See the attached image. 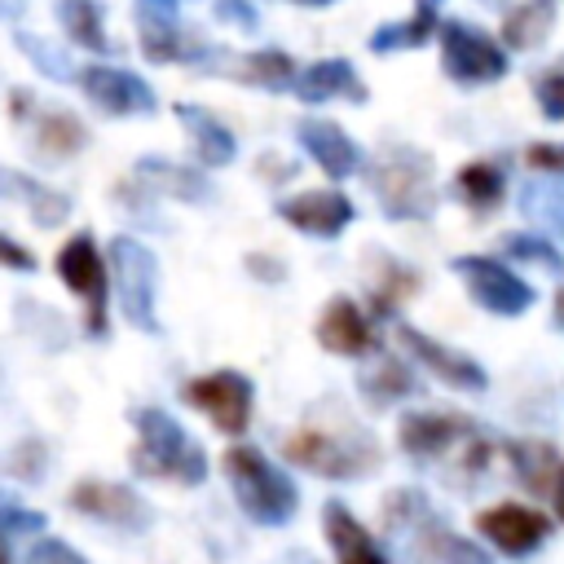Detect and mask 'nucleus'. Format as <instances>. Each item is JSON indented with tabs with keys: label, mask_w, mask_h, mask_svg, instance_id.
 Wrapping results in <instances>:
<instances>
[{
	"label": "nucleus",
	"mask_w": 564,
	"mask_h": 564,
	"mask_svg": "<svg viewBox=\"0 0 564 564\" xmlns=\"http://www.w3.org/2000/svg\"><path fill=\"white\" fill-rule=\"evenodd\" d=\"M137 449H132V467L141 476L154 480H181V485H198L207 476V458L203 449L189 441V432L163 414V410H137Z\"/></svg>",
	"instance_id": "f257e3e1"
},
{
	"label": "nucleus",
	"mask_w": 564,
	"mask_h": 564,
	"mask_svg": "<svg viewBox=\"0 0 564 564\" xmlns=\"http://www.w3.org/2000/svg\"><path fill=\"white\" fill-rule=\"evenodd\" d=\"M225 476L238 494V507L256 524H286L300 507L295 485L256 449V445H229L225 449Z\"/></svg>",
	"instance_id": "f03ea898"
},
{
	"label": "nucleus",
	"mask_w": 564,
	"mask_h": 564,
	"mask_svg": "<svg viewBox=\"0 0 564 564\" xmlns=\"http://www.w3.org/2000/svg\"><path fill=\"white\" fill-rule=\"evenodd\" d=\"M375 181V194H379V207L397 220H419L432 212V163L427 154H410V150H397V154H383L379 167L370 172Z\"/></svg>",
	"instance_id": "7ed1b4c3"
},
{
	"label": "nucleus",
	"mask_w": 564,
	"mask_h": 564,
	"mask_svg": "<svg viewBox=\"0 0 564 564\" xmlns=\"http://www.w3.org/2000/svg\"><path fill=\"white\" fill-rule=\"evenodd\" d=\"M282 454L317 476H330V480H352L361 471L375 467V449L370 445H348V441H335L330 432H317V427H295L286 441H282Z\"/></svg>",
	"instance_id": "20e7f679"
},
{
	"label": "nucleus",
	"mask_w": 564,
	"mask_h": 564,
	"mask_svg": "<svg viewBox=\"0 0 564 564\" xmlns=\"http://www.w3.org/2000/svg\"><path fill=\"white\" fill-rule=\"evenodd\" d=\"M441 66L458 84H494L507 75V53L485 31L445 22L441 26Z\"/></svg>",
	"instance_id": "39448f33"
},
{
	"label": "nucleus",
	"mask_w": 564,
	"mask_h": 564,
	"mask_svg": "<svg viewBox=\"0 0 564 564\" xmlns=\"http://www.w3.org/2000/svg\"><path fill=\"white\" fill-rule=\"evenodd\" d=\"M110 269H115L123 317L141 330H154V278H159L154 256L137 238H115L110 242Z\"/></svg>",
	"instance_id": "423d86ee"
},
{
	"label": "nucleus",
	"mask_w": 564,
	"mask_h": 564,
	"mask_svg": "<svg viewBox=\"0 0 564 564\" xmlns=\"http://www.w3.org/2000/svg\"><path fill=\"white\" fill-rule=\"evenodd\" d=\"M57 278L84 300L88 330L101 335L106 330V260H101V251H97V242L88 234H75V238L62 242V251H57Z\"/></svg>",
	"instance_id": "0eeeda50"
},
{
	"label": "nucleus",
	"mask_w": 564,
	"mask_h": 564,
	"mask_svg": "<svg viewBox=\"0 0 564 564\" xmlns=\"http://www.w3.org/2000/svg\"><path fill=\"white\" fill-rule=\"evenodd\" d=\"M185 401L203 410L225 436H242L251 423V383L238 370H212L185 383Z\"/></svg>",
	"instance_id": "6e6552de"
},
{
	"label": "nucleus",
	"mask_w": 564,
	"mask_h": 564,
	"mask_svg": "<svg viewBox=\"0 0 564 564\" xmlns=\"http://www.w3.org/2000/svg\"><path fill=\"white\" fill-rule=\"evenodd\" d=\"M454 273L467 282V295L489 313L516 317L533 304V286L524 278H516L507 264L489 260V256H463V260H454Z\"/></svg>",
	"instance_id": "1a4fd4ad"
},
{
	"label": "nucleus",
	"mask_w": 564,
	"mask_h": 564,
	"mask_svg": "<svg viewBox=\"0 0 564 564\" xmlns=\"http://www.w3.org/2000/svg\"><path fill=\"white\" fill-rule=\"evenodd\" d=\"M476 533L485 542H494L502 555H529L546 542L551 520L524 502H494V507L476 511Z\"/></svg>",
	"instance_id": "9d476101"
},
{
	"label": "nucleus",
	"mask_w": 564,
	"mask_h": 564,
	"mask_svg": "<svg viewBox=\"0 0 564 564\" xmlns=\"http://www.w3.org/2000/svg\"><path fill=\"white\" fill-rule=\"evenodd\" d=\"M84 93L106 110V115H150L154 110V93L141 75L119 70V66H84L79 70Z\"/></svg>",
	"instance_id": "9b49d317"
},
{
	"label": "nucleus",
	"mask_w": 564,
	"mask_h": 564,
	"mask_svg": "<svg viewBox=\"0 0 564 564\" xmlns=\"http://www.w3.org/2000/svg\"><path fill=\"white\" fill-rule=\"evenodd\" d=\"M70 507L93 516V520L119 524V529H145L150 524V507L128 485H115V480H79L70 489Z\"/></svg>",
	"instance_id": "f8f14e48"
},
{
	"label": "nucleus",
	"mask_w": 564,
	"mask_h": 564,
	"mask_svg": "<svg viewBox=\"0 0 564 564\" xmlns=\"http://www.w3.org/2000/svg\"><path fill=\"white\" fill-rule=\"evenodd\" d=\"M397 335H401V344L423 361V370H432L436 379H445V383H454V388H463V392H480V388L489 383L485 370H480V361H471L467 352L445 348V344H436L432 335H419L414 326H397Z\"/></svg>",
	"instance_id": "ddd939ff"
},
{
	"label": "nucleus",
	"mask_w": 564,
	"mask_h": 564,
	"mask_svg": "<svg viewBox=\"0 0 564 564\" xmlns=\"http://www.w3.org/2000/svg\"><path fill=\"white\" fill-rule=\"evenodd\" d=\"M278 216L291 220L300 234H317V238H335L348 220H352V203L339 189H304L286 203H278Z\"/></svg>",
	"instance_id": "4468645a"
},
{
	"label": "nucleus",
	"mask_w": 564,
	"mask_h": 564,
	"mask_svg": "<svg viewBox=\"0 0 564 564\" xmlns=\"http://www.w3.org/2000/svg\"><path fill=\"white\" fill-rule=\"evenodd\" d=\"M317 344H322L326 352H335V357H366V352L375 348V330H370L366 313H361L352 300L335 295V300L326 304L322 322H317Z\"/></svg>",
	"instance_id": "2eb2a0df"
},
{
	"label": "nucleus",
	"mask_w": 564,
	"mask_h": 564,
	"mask_svg": "<svg viewBox=\"0 0 564 564\" xmlns=\"http://www.w3.org/2000/svg\"><path fill=\"white\" fill-rule=\"evenodd\" d=\"M463 432H467V419H458V414L414 410V414L401 419L397 441H401V449L414 454V458H436V454H445Z\"/></svg>",
	"instance_id": "dca6fc26"
},
{
	"label": "nucleus",
	"mask_w": 564,
	"mask_h": 564,
	"mask_svg": "<svg viewBox=\"0 0 564 564\" xmlns=\"http://www.w3.org/2000/svg\"><path fill=\"white\" fill-rule=\"evenodd\" d=\"M300 145L317 159V167L326 172V176H348L357 163H361V150H357V141H348V132L339 128V123H317V119H308V123H300Z\"/></svg>",
	"instance_id": "f3484780"
},
{
	"label": "nucleus",
	"mask_w": 564,
	"mask_h": 564,
	"mask_svg": "<svg viewBox=\"0 0 564 564\" xmlns=\"http://www.w3.org/2000/svg\"><path fill=\"white\" fill-rule=\"evenodd\" d=\"M326 538H330L339 564H383V551L375 546L370 529L339 502L326 507Z\"/></svg>",
	"instance_id": "a211bd4d"
},
{
	"label": "nucleus",
	"mask_w": 564,
	"mask_h": 564,
	"mask_svg": "<svg viewBox=\"0 0 564 564\" xmlns=\"http://www.w3.org/2000/svg\"><path fill=\"white\" fill-rule=\"evenodd\" d=\"M137 26L150 62H172L181 57V31H176V4L172 0H141L137 4Z\"/></svg>",
	"instance_id": "6ab92c4d"
},
{
	"label": "nucleus",
	"mask_w": 564,
	"mask_h": 564,
	"mask_svg": "<svg viewBox=\"0 0 564 564\" xmlns=\"http://www.w3.org/2000/svg\"><path fill=\"white\" fill-rule=\"evenodd\" d=\"M295 93L304 101H326V97H348V101H366V88H361V75L339 62V57H326L317 66H308L295 84Z\"/></svg>",
	"instance_id": "aec40b11"
},
{
	"label": "nucleus",
	"mask_w": 564,
	"mask_h": 564,
	"mask_svg": "<svg viewBox=\"0 0 564 564\" xmlns=\"http://www.w3.org/2000/svg\"><path fill=\"white\" fill-rule=\"evenodd\" d=\"M555 26V0H520L502 18V44L507 48H538Z\"/></svg>",
	"instance_id": "412c9836"
},
{
	"label": "nucleus",
	"mask_w": 564,
	"mask_h": 564,
	"mask_svg": "<svg viewBox=\"0 0 564 564\" xmlns=\"http://www.w3.org/2000/svg\"><path fill=\"white\" fill-rule=\"evenodd\" d=\"M507 458L516 467V476L533 489V494H546L555 471H560V454L546 445V441H511L507 445Z\"/></svg>",
	"instance_id": "4be33fe9"
},
{
	"label": "nucleus",
	"mask_w": 564,
	"mask_h": 564,
	"mask_svg": "<svg viewBox=\"0 0 564 564\" xmlns=\"http://www.w3.org/2000/svg\"><path fill=\"white\" fill-rule=\"evenodd\" d=\"M84 141H88V132L70 110H48L35 128V150L48 159H70L84 150Z\"/></svg>",
	"instance_id": "5701e85b"
},
{
	"label": "nucleus",
	"mask_w": 564,
	"mask_h": 564,
	"mask_svg": "<svg viewBox=\"0 0 564 564\" xmlns=\"http://www.w3.org/2000/svg\"><path fill=\"white\" fill-rule=\"evenodd\" d=\"M57 18L66 35L88 53H110V40L101 31V4L97 0H57Z\"/></svg>",
	"instance_id": "b1692460"
},
{
	"label": "nucleus",
	"mask_w": 564,
	"mask_h": 564,
	"mask_svg": "<svg viewBox=\"0 0 564 564\" xmlns=\"http://www.w3.org/2000/svg\"><path fill=\"white\" fill-rule=\"evenodd\" d=\"M454 185H458L463 203H467V207H476V212H485V207H498V203H502V172H498L494 163H485V159L467 163V167L454 176Z\"/></svg>",
	"instance_id": "393cba45"
},
{
	"label": "nucleus",
	"mask_w": 564,
	"mask_h": 564,
	"mask_svg": "<svg viewBox=\"0 0 564 564\" xmlns=\"http://www.w3.org/2000/svg\"><path fill=\"white\" fill-rule=\"evenodd\" d=\"M0 181L22 194V203L31 207L35 225H62L66 220V212H70V198L66 194H57V189H48V185H40L31 176H0Z\"/></svg>",
	"instance_id": "a878e982"
},
{
	"label": "nucleus",
	"mask_w": 564,
	"mask_h": 564,
	"mask_svg": "<svg viewBox=\"0 0 564 564\" xmlns=\"http://www.w3.org/2000/svg\"><path fill=\"white\" fill-rule=\"evenodd\" d=\"M181 115L189 119V132H194V145H198V159L203 163H229L234 159V137L212 115L189 110V106H181Z\"/></svg>",
	"instance_id": "bb28decb"
},
{
	"label": "nucleus",
	"mask_w": 564,
	"mask_h": 564,
	"mask_svg": "<svg viewBox=\"0 0 564 564\" xmlns=\"http://www.w3.org/2000/svg\"><path fill=\"white\" fill-rule=\"evenodd\" d=\"M234 75L247 84H260V88H282L295 75V62L278 48H260V53H247V62L234 66Z\"/></svg>",
	"instance_id": "cd10ccee"
},
{
	"label": "nucleus",
	"mask_w": 564,
	"mask_h": 564,
	"mask_svg": "<svg viewBox=\"0 0 564 564\" xmlns=\"http://www.w3.org/2000/svg\"><path fill=\"white\" fill-rule=\"evenodd\" d=\"M432 31H436V13H432V4H427V0H419V9H414V18H410V22L375 31V40H370V44H375V48H414V44H423Z\"/></svg>",
	"instance_id": "c85d7f7f"
},
{
	"label": "nucleus",
	"mask_w": 564,
	"mask_h": 564,
	"mask_svg": "<svg viewBox=\"0 0 564 564\" xmlns=\"http://www.w3.org/2000/svg\"><path fill=\"white\" fill-rule=\"evenodd\" d=\"M13 40H18V48H22V53H26V57H31V62L44 70V75H53V79H66V75H70V62H66L57 48H48L40 35H31V31H18Z\"/></svg>",
	"instance_id": "c756f323"
},
{
	"label": "nucleus",
	"mask_w": 564,
	"mask_h": 564,
	"mask_svg": "<svg viewBox=\"0 0 564 564\" xmlns=\"http://www.w3.org/2000/svg\"><path fill=\"white\" fill-rule=\"evenodd\" d=\"M533 97H538V106H542L551 119H564V66H560V70H546V75L533 84Z\"/></svg>",
	"instance_id": "7c9ffc66"
},
{
	"label": "nucleus",
	"mask_w": 564,
	"mask_h": 564,
	"mask_svg": "<svg viewBox=\"0 0 564 564\" xmlns=\"http://www.w3.org/2000/svg\"><path fill=\"white\" fill-rule=\"evenodd\" d=\"M432 551L445 560V564H489L471 542H463V538H454V533H432Z\"/></svg>",
	"instance_id": "2f4dec72"
},
{
	"label": "nucleus",
	"mask_w": 564,
	"mask_h": 564,
	"mask_svg": "<svg viewBox=\"0 0 564 564\" xmlns=\"http://www.w3.org/2000/svg\"><path fill=\"white\" fill-rule=\"evenodd\" d=\"M44 520L35 516V511H26V507H18L4 489H0V533H35Z\"/></svg>",
	"instance_id": "473e14b6"
},
{
	"label": "nucleus",
	"mask_w": 564,
	"mask_h": 564,
	"mask_svg": "<svg viewBox=\"0 0 564 564\" xmlns=\"http://www.w3.org/2000/svg\"><path fill=\"white\" fill-rule=\"evenodd\" d=\"M26 564H88V560H84L75 546H66L62 538H44V542L31 546Z\"/></svg>",
	"instance_id": "72a5a7b5"
},
{
	"label": "nucleus",
	"mask_w": 564,
	"mask_h": 564,
	"mask_svg": "<svg viewBox=\"0 0 564 564\" xmlns=\"http://www.w3.org/2000/svg\"><path fill=\"white\" fill-rule=\"evenodd\" d=\"M366 388H370L375 397H401V392L410 388V375H405L397 361H383V366H379V370L366 379Z\"/></svg>",
	"instance_id": "f704fd0d"
},
{
	"label": "nucleus",
	"mask_w": 564,
	"mask_h": 564,
	"mask_svg": "<svg viewBox=\"0 0 564 564\" xmlns=\"http://www.w3.org/2000/svg\"><path fill=\"white\" fill-rule=\"evenodd\" d=\"M410 291H414V273H405L401 264H392V260H388V273H383V282H379V291H375V295H379V304H397V300H401V295H410Z\"/></svg>",
	"instance_id": "c9c22d12"
},
{
	"label": "nucleus",
	"mask_w": 564,
	"mask_h": 564,
	"mask_svg": "<svg viewBox=\"0 0 564 564\" xmlns=\"http://www.w3.org/2000/svg\"><path fill=\"white\" fill-rule=\"evenodd\" d=\"M524 163L538 167V172H564V145H555V141H533V145L524 150Z\"/></svg>",
	"instance_id": "e433bc0d"
},
{
	"label": "nucleus",
	"mask_w": 564,
	"mask_h": 564,
	"mask_svg": "<svg viewBox=\"0 0 564 564\" xmlns=\"http://www.w3.org/2000/svg\"><path fill=\"white\" fill-rule=\"evenodd\" d=\"M40 463H44V445L40 441H22L18 454H13V471L22 480H40Z\"/></svg>",
	"instance_id": "4c0bfd02"
},
{
	"label": "nucleus",
	"mask_w": 564,
	"mask_h": 564,
	"mask_svg": "<svg viewBox=\"0 0 564 564\" xmlns=\"http://www.w3.org/2000/svg\"><path fill=\"white\" fill-rule=\"evenodd\" d=\"M0 269H35V256L22 242H13L4 229H0Z\"/></svg>",
	"instance_id": "58836bf2"
},
{
	"label": "nucleus",
	"mask_w": 564,
	"mask_h": 564,
	"mask_svg": "<svg viewBox=\"0 0 564 564\" xmlns=\"http://www.w3.org/2000/svg\"><path fill=\"white\" fill-rule=\"evenodd\" d=\"M551 498H555V511H560V520H564V463H560V471H555V480H551Z\"/></svg>",
	"instance_id": "ea45409f"
},
{
	"label": "nucleus",
	"mask_w": 564,
	"mask_h": 564,
	"mask_svg": "<svg viewBox=\"0 0 564 564\" xmlns=\"http://www.w3.org/2000/svg\"><path fill=\"white\" fill-rule=\"evenodd\" d=\"M0 564H13V551H9V538L0 533Z\"/></svg>",
	"instance_id": "a19ab883"
},
{
	"label": "nucleus",
	"mask_w": 564,
	"mask_h": 564,
	"mask_svg": "<svg viewBox=\"0 0 564 564\" xmlns=\"http://www.w3.org/2000/svg\"><path fill=\"white\" fill-rule=\"evenodd\" d=\"M555 322L564 326V286H560V295H555Z\"/></svg>",
	"instance_id": "79ce46f5"
},
{
	"label": "nucleus",
	"mask_w": 564,
	"mask_h": 564,
	"mask_svg": "<svg viewBox=\"0 0 564 564\" xmlns=\"http://www.w3.org/2000/svg\"><path fill=\"white\" fill-rule=\"evenodd\" d=\"M300 4H330V0H300Z\"/></svg>",
	"instance_id": "37998d69"
}]
</instances>
